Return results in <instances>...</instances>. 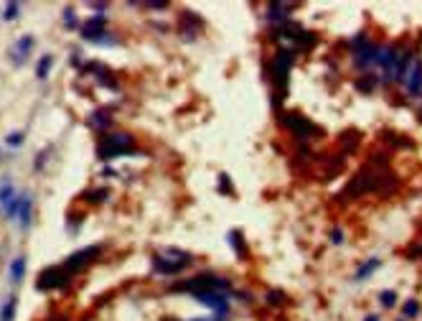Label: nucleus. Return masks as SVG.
Wrapping results in <instances>:
<instances>
[{"label": "nucleus", "instance_id": "0eeeda50", "mask_svg": "<svg viewBox=\"0 0 422 321\" xmlns=\"http://www.w3.org/2000/svg\"><path fill=\"white\" fill-rule=\"evenodd\" d=\"M102 252V247L99 245H92V247H84V250H79V252H74V255H69V258L64 260V268L69 270V273H77V270H82V268H86L89 265L97 255Z\"/></svg>", "mask_w": 422, "mask_h": 321}, {"label": "nucleus", "instance_id": "39448f33", "mask_svg": "<svg viewBox=\"0 0 422 321\" xmlns=\"http://www.w3.org/2000/svg\"><path fill=\"white\" fill-rule=\"evenodd\" d=\"M351 49H353V67H356V69H369V67H374L379 46L371 44L366 33H356V36H353V38H351Z\"/></svg>", "mask_w": 422, "mask_h": 321}, {"label": "nucleus", "instance_id": "393cba45", "mask_svg": "<svg viewBox=\"0 0 422 321\" xmlns=\"http://www.w3.org/2000/svg\"><path fill=\"white\" fill-rule=\"evenodd\" d=\"M402 311H405V316H407V319H412V316H417V314H420V304L415 301V298H410V301L405 304V309H402Z\"/></svg>", "mask_w": 422, "mask_h": 321}, {"label": "nucleus", "instance_id": "f8f14e48", "mask_svg": "<svg viewBox=\"0 0 422 321\" xmlns=\"http://www.w3.org/2000/svg\"><path fill=\"white\" fill-rule=\"evenodd\" d=\"M104 26H107V15H92L89 20H86V26H84V38L86 41H92V38H97L99 33H104Z\"/></svg>", "mask_w": 422, "mask_h": 321}, {"label": "nucleus", "instance_id": "5701e85b", "mask_svg": "<svg viewBox=\"0 0 422 321\" xmlns=\"http://www.w3.org/2000/svg\"><path fill=\"white\" fill-rule=\"evenodd\" d=\"M379 301H382L384 309H394V304H397V293H394V291H382V293H379Z\"/></svg>", "mask_w": 422, "mask_h": 321}, {"label": "nucleus", "instance_id": "1a4fd4ad", "mask_svg": "<svg viewBox=\"0 0 422 321\" xmlns=\"http://www.w3.org/2000/svg\"><path fill=\"white\" fill-rule=\"evenodd\" d=\"M405 84L410 95H422V59H412L410 69L405 74Z\"/></svg>", "mask_w": 422, "mask_h": 321}, {"label": "nucleus", "instance_id": "72a5a7b5", "mask_svg": "<svg viewBox=\"0 0 422 321\" xmlns=\"http://www.w3.org/2000/svg\"><path fill=\"white\" fill-rule=\"evenodd\" d=\"M364 321H379V316H374V314H371V316H366Z\"/></svg>", "mask_w": 422, "mask_h": 321}, {"label": "nucleus", "instance_id": "f257e3e1", "mask_svg": "<svg viewBox=\"0 0 422 321\" xmlns=\"http://www.w3.org/2000/svg\"><path fill=\"white\" fill-rule=\"evenodd\" d=\"M229 288V281L221 275H214V273H201L191 278V281H183L178 286H173V291H186V293H193L196 298L204 296V293H224Z\"/></svg>", "mask_w": 422, "mask_h": 321}, {"label": "nucleus", "instance_id": "cd10ccee", "mask_svg": "<svg viewBox=\"0 0 422 321\" xmlns=\"http://www.w3.org/2000/svg\"><path fill=\"white\" fill-rule=\"evenodd\" d=\"M219 191H221V194H232V184H229V176H227V174L219 176Z\"/></svg>", "mask_w": 422, "mask_h": 321}, {"label": "nucleus", "instance_id": "2eb2a0df", "mask_svg": "<svg viewBox=\"0 0 422 321\" xmlns=\"http://www.w3.org/2000/svg\"><path fill=\"white\" fill-rule=\"evenodd\" d=\"M18 194H15V186H13V181L5 176V179H0V207H8L13 199H15Z\"/></svg>", "mask_w": 422, "mask_h": 321}, {"label": "nucleus", "instance_id": "7ed1b4c3", "mask_svg": "<svg viewBox=\"0 0 422 321\" xmlns=\"http://www.w3.org/2000/svg\"><path fill=\"white\" fill-rule=\"evenodd\" d=\"M293 59H295V54H293V51H285V49L272 56V84L277 87V92H275V107H280V102H282V97H285L287 74H290Z\"/></svg>", "mask_w": 422, "mask_h": 321}, {"label": "nucleus", "instance_id": "c756f323", "mask_svg": "<svg viewBox=\"0 0 422 321\" xmlns=\"http://www.w3.org/2000/svg\"><path fill=\"white\" fill-rule=\"evenodd\" d=\"M282 298H285V296H282L280 291H270V293H267V304H275V306H280V304H282Z\"/></svg>", "mask_w": 422, "mask_h": 321}, {"label": "nucleus", "instance_id": "a211bd4d", "mask_svg": "<svg viewBox=\"0 0 422 321\" xmlns=\"http://www.w3.org/2000/svg\"><path fill=\"white\" fill-rule=\"evenodd\" d=\"M15 306H18L15 296H8L5 304H3V309H0V321H13V319H15Z\"/></svg>", "mask_w": 422, "mask_h": 321}, {"label": "nucleus", "instance_id": "6e6552de", "mask_svg": "<svg viewBox=\"0 0 422 321\" xmlns=\"http://www.w3.org/2000/svg\"><path fill=\"white\" fill-rule=\"evenodd\" d=\"M282 120H285V125L290 127L295 135H300V138H308L310 133H316V125L308 122V120H305L303 115H298V112H285Z\"/></svg>", "mask_w": 422, "mask_h": 321}, {"label": "nucleus", "instance_id": "c85d7f7f", "mask_svg": "<svg viewBox=\"0 0 422 321\" xmlns=\"http://www.w3.org/2000/svg\"><path fill=\"white\" fill-rule=\"evenodd\" d=\"M64 23H66V28H77V15H74V10L66 8V13H64Z\"/></svg>", "mask_w": 422, "mask_h": 321}, {"label": "nucleus", "instance_id": "4be33fe9", "mask_svg": "<svg viewBox=\"0 0 422 321\" xmlns=\"http://www.w3.org/2000/svg\"><path fill=\"white\" fill-rule=\"evenodd\" d=\"M376 77H371V74H366V77H361L359 82H356V90H361V92H371L374 87H376Z\"/></svg>", "mask_w": 422, "mask_h": 321}, {"label": "nucleus", "instance_id": "9b49d317", "mask_svg": "<svg viewBox=\"0 0 422 321\" xmlns=\"http://www.w3.org/2000/svg\"><path fill=\"white\" fill-rule=\"evenodd\" d=\"M31 49H33V36H20L15 44L10 46V59H13L15 67L26 64V56L31 54Z\"/></svg>", "mask_w": 422, "mask_h": 321}, {"label": "nucleus", "instance_id": "a878e982", "mask_svg": "<svg viewBox=\"0 0 422 321\" xmlns=\"http://www.w3.org/2000/svg\"><path fill=\"white\" fill-rule=\"evenodd\" d=\"M20 143H23V133H20V130H15V133L5 135V145H10V148H18Z\"/></svg>", "mask_w": 422, "mask_h": 321}, {"label": "nucleus", "instance_id": "412c9836", "mask_svg": "<svg viewBox=\"0 0 422 321\" xmlns=\"http://www.w3.org/2000/svg\"><path fill=\"white\" fill-rule=\"evenodd\" d=\"M229 245L237 250V255L242 258V255H244V240H242V232H239V229H232V232H229Z\"/></svg>", "mask_w": 422, "mask_h": 321}, {"label": "nucleus", "instance_id": "b1692460", "mask_svg": "<svg viewBox=\"0 0 422 321\" xmlns=\"http://www.w3.org/2000/svg\"><path fill=\"white\" fill-rule=\"evenodd\" d=\"M92 44H102V46H115V44H117V38H115L112 33H107V31H104V33H99L97 38H92Z\"/></svg>", "mask_w": 422, "mask_h": 321}, {"label": "nucleus", "instance_id": "2f4dec72", "mask_svg": "<svg viewBox=\"0 0 422 321\" xmlns=\"http://www.w3.org/2000/svg\"><path fill=\"white\" fill-rule=\"evenodd\" d=\"M331 242H333V245H341V242H343V232H341L338 227L331 229Z\"/></svg>", "mask_w": 422, "mask_h": 321}, {"label": "nucleus", "instance_id": "dca6fc26", "mask_svg": "<svg viewBox=\"0 0 422 321\" xmlns=\"http://www.w3.org/2000/svg\"><path fill=\"white\" fill-rule=\"evenodd\" d=\"M8 275H10L13 283L23 281V275H26V258H15V260L8 265Z\"/></svg>", "mask_w": 422, "mask_h": 321}, {"label": "nucleus", "instance_id": "f03ea898", "mask_svg": "<svg viewBox=\"0 0 422 321\" xmlns=\"http://www.w3.org/2000/svg\"><path fill=\"white\" fill-rule=\"evenodd\" d=\"M191 255L181 252V250H163L161 255L153 258V270L161 273V275H178L191 265Z\"/></svg>", "mask_w": 422, "mask_h": 321}, {"label": "nucleus", "instance_id": "20e7f679", "mask_svg": "<svg viewBox=\"0 0 422 321\" xmlns=\"http://www.w3.org/2000/svg\"><path fill=\"white\" fill-rule=\"evenodd\" d=\"M132 148V135L127 133H115V135H104L97 145V156L102 161H109V158H117V156H125L130 153Z\"/></svg>", "mask_w": 422, "mask_h": 321}, {"label": "nucleus", "instance_id": "aec40b11", "mask_svg": "<svg viewBox=\"0 0 422 321\" xmlns=\"http://www.w3.org/2000/svg\"><path fill=\"white\" fill-rule=\"evenodd\" d=\"M109 122H112V117H109L107 110H97V112L89 117V125L97 127V130H102V127H109Z\"/></svg>", "mask_w": 422, "mask_h": 321}, {"label": "nucleus", "instance_id": "f3484780", "mask_svg": "<svg viewBox=\"0 0 422 321\" xmlns=\"http://www.w3.org/2000/svg\"><path fill=\"white\" fill-rule=\"evenodd\" d=\"M379 265H382V260H379V258H369V260H366V263H364L356 273H353V281H364V278H369V275H371L376 268H379Z\"/></svg>", "mask_w": 422, "mask_h": 321}, {"label": "nucleus", "instance_id": "6ab92c4d", "mask_svg": "<svg viewBox=\"0 0 422 321\" xmlns=\"http://www.w3.org/2000/svg\"><path fill=\"white\" fill-rule=\"evenodd\" d=\"M51 67H54V56H51V54L41 56V59H38V67H36V77H38V79H46L49 72H51Z\"/></svg>", "mask_w": 422, "mask_h": 321}, {"label": "nucleus", "instance_id": "bb28decb", "mask_svg": "<svg viewBox=\"0 0 422 321\" xmlns=\"http://www.w3.org/2000/svg\"><path fill=\"white\" fill-rule=\"evenodd\" d=\"M18 10H20L18 3H8L5 10H3V18H5V20H13V18H18Z\"/></svg>", "mask_w": 422, "mask_h": 321}, {"label": "nucleus", "instance_id": "9d476101", "mask_svg": "<svg viewBox=\"0 0 422 321\" xmlns=\"http://www.w3.org/2000/svg\"><path fill=\"white\" fill-rule=\"evenodd\" d=\"M198 304L216 311V316H224L229 311V296L227 293H204V296H198Z\"/></svg>", "mask_w": 422, "mask_h": 321}, {"label": "nucleus", "instance_id": "423d86ee", "mask_svg": "<svg viewBox=\"0 0 422 321\" xmlns=\"http://www.w3.org/2000/svg\"><path fill=\"white\" fill-rule=\"evenodd\" d=\"M69 270H66L64 265H54V268H46L41 275H38V288L41 291H51V288H61V286H66L69 283Z\"/></svg>", "mask_w": 422, "mask_h": 321}, {"label": "nucleus", "instance_id": "4468645a", "mask_svg": "<svg viewBox=\"0 0 422 321\" xmlns=\"http://www.w3.org/2000/svg\"><path fill=\"white\" fill-rule=\"evenodd\" d=\"M31 207H33V199L28 194H20V209H18L20 229H28V224H31Z\"/></svg>", "mask_w": 422, "mask_h": 321}, {"label": "nucleus", "instance_id": "473e14b6", "mask_svg": "<svg viewBox=\"0 0 422 321\" xmlns=\"http://www.w3.org/2000/svg\"><path fill=\"white\" fill-rule=\"evenodd\" d=\"M191 321H224V316H209V319H191Z\"/></svg>", "mask_w": 422, "mask_h": 321}, {"label": "nucleus", "instance_id": "f704fd0d", "mask_svg": "<svg viewBox=\"0 0 422 321\" xmlns=\"http://www.w3.org/2000/svg\"><path fill=\"white\" fill-rule=\"evenodd\" d=\"M168 321H175V319H168Z\"/></svg>", "mask_w": 422, "mask_h": 321}, {"label": "nucleus", "instance_id": "7c9ffc66", "mask_svg": "<svg viewBox=\"0 0 422 321\" xmlns=\"http://www.w3.org/2000/svg\"><path fill=\"white\" fill-rule=\"evenodd\" d=\"M86 197H89L86 202H102L107 197V189H97V191H92V194H86Z\"/></svg>", "mask_w": 422, "mask_h": 321}, {"label": "nucleus", "instance_id": "ddd939ff", "mask_svg": "<svg viewBox=\"0 0 422 321\" xmlns=\"http://www.w3.org/2000/svg\"><path fill=\"white\" fill-rule=\"evenodd\" d=\"M270 15V20L272 23H277V26H282V23H287L290 20V13H293V8L290 5H285V3H275V5H270V10H267Z\"/></svg>", "mask_w": 422, "mask_h": 321}]
</instances>
